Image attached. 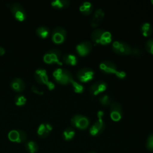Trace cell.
I'll return each instance as SVG.
<instances>
[{"label": "cell", "mask_w": 153, "mask_h": 153, "mask_svg": "<svg viewBox=\"0 0 153 153\" xmlns=\"http://www.w3.org/2000/svg\"><path fill=\"white\" fill-rule=\"evenodd\" d=\"M151 4H152V5H153V0H151Z\"/></svg>", "instance_id": "37"}, {"label": "cell", "mask_w": 153, "mask_h": 153, "mask_svg": "<svg viewBox=\"0 0 153 153\" xmlns=\"http://www.w3.org/2000/svg\"><path fill=\"white\" fill-rule=\"evenodd\" d=\"M61 57V52L58 49H51L47 51L44 56V61L48 64L52 63H57L59 65H62V63L60 62V59Z\"/></svg>", "instance_id": "5"}, {"label": "cell", "mask_w": 153, "mask_h": 153, "mask_svg": "<svg viewBox=\"0 0 153 153\" xmlns=\"http://www.w3.org/2000/svg\"><path fill=\"white\" fill-rule=\"evenodd\" d=\"M88 153H96V152H90Z\"/></svg>", "instance_id": "38"}, {"label": "cell", "mask_w": 153, "mask_h": 153, "mask_svg": "<svg viewBox=\"0 0 153 153\" xmlns=\"http://www.w3.org/2000/svg\"><path fill=\"white\" fill-rule=\"evenodd\" d=\"M76 76L80 82H87L94 79V71L90 68H82L76 72Z\"/></svg>", "instance_id": "6"}, {"label": "cell", "mask_w": 153, "mask_h": 153, "mask_svg": "<svg viewBox=\"0 0 153 153\" xmlns=\"http://www.w3.org/2000/svg\"><path fill=\"white\" fill-rule=\"evenodd\" d=\"M10 86L13 90L16 91H22L25 88V84L23 79L20 78H16L13 79L10 83Z\"/></svg>", "instance_id": "19"}, {"label": "cell", "mask_w": 153, "mask_h": 153, "mask_svg": "<svg viewBox=\"0 0 153 153\" xmlns=\"http://www.w3.org/2000/svg\"><path fill=\"white\" fill-rule=\"evenodd\" d=\"M146 148L151 151H153V133L149 135L146 142Z\"/></svg>", "instance_id": "29"}, {"label": "cell", "mask_w": 153, "mask_h": 153, "mask_svg": "<svg viewBox=\"0 0 153 153\" xmlns=\"http://www.w3.org/2000/svg\"><path fill=\"white\" fill-rule=\"evenodd\" d=\"M75 134V131L74 128L72 127H67L65 129V130L63 132L62 136L64 140L68 141L74 138Z\"/></svg>", "instance_id": "24"}, {"label": "cell", "mask_w": 153, "mask_h": 153, "mask_svg": "<svg viewBox=\"0 0 153 153\" xmlns=\"http://www.w3.org/2000/svg\"><path fill=\"white\" fill-rule=\"evenodd\" d=\"M145 48L147 52L153 55V39L151 38L147 40L145 43Z\"/></svg>", "instance_id": "30"}, {"label": "cell", "mask_w": 153, "mask_h": 153, "mask_svg": "<svg viewBox=\"0 0 153 153\" xmlns=\"http://www.w3.org/2000/svg\"><path fill=\"white\" fill-rule=\"evenodd\" d=\"M105 16V12L102 8H98L94 12L91 20V26L92 27H97L103 20Z\"/></svg>", "instance_id": "15"}, {"label": "cell", "mask_w": 153, "mask_h": 153, "mask_svg": "<svg viewBox=\"0 0 153 153\" xmlns=\"http://www.w3.org/2000/svg\"><path fill=\"white\" fill-rule=\"evenodd\" d=\"M50 32L49 28L45 26H39L36 30V35L41 38H46L50 35Z\"/></svg>", "instance_id": "23"}, {"label": "cell", "mask_w": 153, "mask_h": 153, "mask_svg": "<svg viewBox=\"0 0 153 153\" xmlns=\"http://www.w3.org/2000/svg\"><path fill=\"white\" fill-rule=\"evenodd\" d=\"M105 123L101 118H98L89 129L90 134L93 136H96L100 134L105 130Z\"/></svg>", "instance_id": "14"}, {"label": "cell", "mask_w": 153, "mask_h": 153, "mask_svg": "<svg viewBox=\"0 0 153 153\" xmlns=\"http://www.w3.org/2000/svg\"><path fill=\"white\" fill-rule=\"evenodd\" d=\"M93 48V44L88 41H82L76 46V51L78 54L81 57H84L90 53Z\"/></svg>", "instance_id": "11"}, {"label": "cell", "mask_w": 153, "mask_h": 153, "mask_svg": "<svg viewBox=\"0 0 153 153\" xmlns=\"http://www.w3.org/2000/svg\"><path fill=\"white\" fill-rule=\"evenodd\" d=\"M99 69L106 74H115L117 71V65L111 61L103 60L99 64Z\"/></svg>", "instance_id": "12"}, {"label": "cell", "mask_w": 153, "mask_h": 153, "mask_svg": "<svg viewBox=\"0 0 153 153\" xmlns=\"http://www.w3.org/2000/svg\"><path fill=\"white\" fill-rule=\"evenodd\" d=\"M26 97L22 94H17L14 97L15 104L17 106L25 105L26 102Z\"/></svg>", "instance_id": "28"}, {"label": "cell", "mask_w": 153, "mask_h": 153, "mask_svg": "<svg viewBox=\"0 0 153 153\" xmlns=\"http://www.w3.org/2000/svg\"><path fill=\"white\" fill-rule=\"evenodd\" d=\"M10 10L14 17L18 21H23L26 17V11L23 7L18 2H14L10 5Z\"/></svg>", "instance_id": "7"}, {"label": "cell", "mask_w": 153, "mask_h": 153, "mask_svg": "<svg viewBox=\"0 0 153 153\" xmlns=\"http://www.w3.org/2000/svg\"><path fill=\"white\" fill-rule=\"evenodd\" d=\"M70 84H72L74 92L76 93H82L84 91V87L80 82H78L74 79H72Z\"/></svg>", "instance_id": "27"}, {"label": "cell", "mask_w": 153, "mask_h": 153, "mask_svg": "<svg viewBox=\"0 0 153 153\" xmlns=\"http://www.w3.org/2000/svg\"><path fill=\"white\" fill-rule=\"evenodd\" d=\"M140 30L143 36L148 37L151 36L153 32V28L151 24L149 22H144L141 24Z\"/></svg>", "instance_id": "20"}, {"label": "cell", "mask_w": 153, "mask_h": 153, "mask_svg": "<svg viewBox=\"0 0 153 153\" xmlns=\"http://www.w3.org/2000/svg\"><path fill=\"white\" fill-rule=\"evenodd\" d=\"M94 6L93 4L89 1H84L79 5V11L85 16H88L92 13Z\"/></svg>", "instance_id": "18"}, {"label": "cell", "mask_w": 153, "mask_h": 153, "mask_svg": "<svg viewBox=\"0 0 153 153\" xmlns=\"http://www.w3.org/2000/svg\"><path fill=\"white\" fill-rule=\"evenodd\" d=\"M115 74L116 76L119 79H124L126 78L127 75L126 72H124V71H118V70H117V71L115 72Z\"/></svg>", "instance_id": "33"}, {"label": "cell", "mask_w": 153, "mask_h": 153, "mask_svg": "<svg viewBox=\"0 0 153 153\" xmlns=\"http://www.w3.org/2000/svg\"><path fill=\"white\" fill-rule=\"evenodd\" d=\"M123 117V108L121 105L114 101L110 105V117L114 121H119Z\"/></svg>", "instance_id": "9"}, {"label": "cell", "mask_w": 153, "mask_h": 153, "mask_svg": "<svg viewBox=\"0 0 153 153\" xmlns=\"http://www.w3.org/2000/svg\"><path fill=\"white\" fill-rule=\"evenodd\" d=\"M5 53V50L2 47H0V56L4 54Z\"/></svg>", "instance_id": "36"}, {"label": "cell", "mask_w": 153, "mask_h": 153, "mask_svg": "<svg viewBox=\"0 0 153 153\" xmlns=\"http://www.w3.org/2000/svg\"><path fill=\"white\" fill-rule=\"evenodd\" d=\"M52 129L53 126L50 124L47 123H42L39 125L38 128L37 133L39 137L42 138H45L48 136Z\"/></svg>", "instance_id": "17"}, {"label": "cell", "mask_w": 153, "mask_h": 153, "mask_svg": "<svg viewBox=\"0 0 153 153\" xmlns=\"http://www.w3.org/2000/svg\"><path fill=\"white\" fill-rule=\"evenodd\" d=\"M104 116V112L102 111H99L97 112V118H101L102 119V118Z\"/></svg>", "instance_id": "35"}, {"label": "cell", "mask_w": 153, "mask_h": 153, "mask_svg": "<svg viewBox=\"0 0 153 153\" xmlns=\"http://www.w3.org/2000/svg\"><path fill=\"white\" fill-rule=\"evenodd\" d=\"M53 76L56 82L63 85L70 84L71 81L74 79L72 74L69 70L64 68H57L54 70Z\"/></svg>", "instance_id": "2"}, {"label": "cell", "mask_w": 153, "mask_h": 153, "mask_svg": "<svg viewBox=\"0 0 153 153\" xmlns=\"http://www.w3.org/2000/svg\"><path fill=\"white\" fill-rule=\"evenodd\" d=\"M112 51L120 55L127 56L131 54L132 48L127 42L121 41H114L112 44Z\"/></svg>", "instance_id": "3"}, {"label": "cell", "mask_w": 153, "mask_h": 153, "mask_svg": "<svg viewBox=\"0 0 153 153\" xmlns=\"http://www.w3.org/2000/svg\"><path fill=\"white\" fill-rule=\"evenodd\" d=\"M91 39L95 44L105 45L112 42V36L111 33L106 30L96 29L91 33Z\"/></svg>", "instance_id": "1"}, {"label": "cell", "mask_w": 153, "mask_h": 153, "mask_svg": "<svg viewBox=\"0 0 153 153\" xmlns=\"http://www.w3.org/2000/svg\"><path fill=\"white\" fill-rule=\"evenodd\" d=\"M51 5L55 9H64L69 6L70 1L68 0H55L51 2Z\"/></svg>", "instance_id": "22"}, {"label": "cell", "mask_w": 153, "mask_h": 153, "mask_svg": "<svg viewBox=\"0 0 153 153\" xmlns=\"http://www.w3.org/2000/svg\"><path fill=\"white\" fill-rule=\"evenodd\" d=\"M142 53H143L142 50L138 47H134V48H132L131 54L133 55H134V56H137V57L140 56L142 54Z\"/></svg>", "instance_id": "31"}, {"label": "cell", "mask_w": 153, "mask_h": 153, "mask_svg": "<svg viewBox=\"0 0 153 153\" xmlns=\"http://www.w3.org/2000/svg\"><path fill=\"white\" fill-rule=\"evenodd\" d=\"M108 88V84L103 80L94 82L89 88V93L93 96L99 95L104 92Z\"/></svg>", "instance_id": "10"}, {"label": "cell", "mask_w": 153, "mask_h": 153, "mask_svg": "<svg viewBox=\"0 0 153 153\" xmlns=\"http://www.w3.org/2000/svg\"><path fill=\"white\" fill-rule=\"evenodd\" d=\"M8 137L11 141L18 143L25 142L27 138L26 133L21 130H13L10 131Z\"/></svg>", "instance_id": "13"}, {"label": "cell", "mask_w": 153, "mask_h": 153, "mask_svg": "<svg viewBox=\"0 0 153 153\" xmlns=\"http://www.w3.org/2000/svg\"><path fill=\"white\" fill-rule=\"evenodd\" d=\"M71 123L75 128L79 130H85L90 124V120L84 115L75 114L71 118Z\"/></svg>", "instance_id": "4"}, {"label": "cell", "mask_w": 153, "mask_h": 153, "mask_svg": "<svg viewBox=\"0 0 153 153\" xmlns=\"http://www.w3.org/2000/svg\"><path fill=\"white\" fill-rule=\"evenodd\" d=\"M99 102L102 105L104 106H110L113 101L109 95L102 94L99 97Z\"/></svg>", "instance_id": "26"}, {"label": "cell", "mask_w": 153, "mask_h": 153, "mask_svg": "<svg viewBox=\"0 0 153 153\" xmlns=\"http://www.w3.org/2000/svg\"><path fill=\"white\" fill-rule=\"evenodd\" d=\"M31 91L39 95H42L44 94V91L42 90H41L40 88L35 86V85H33L31 87Z\"/></svg>", "instance_id": "32"}, {"label": "cell", "mask_w": 153, "mask_h": 153, "mask_svg": "<svg viewBox=\"0 0 153 153\" xmlns=\"http://www.w3.org/2000/svg\"><path fill=\"white\" fill-rule=\"evenodd\" d=\"M35 80L40 84H46L48 81L47 71L44 69H38L34 73Z\"/></svg>", "instance_id": "16"}, {"label": "cell", "mask_w": 153, "mask_h": 153, "mask_svg": "<svg viewBox=\"0 0 153 153\" xmlns=\"http://www.w3.org/2000/svg\"><path fill=\"white\" fill-rule=\"evenodd\" d=\"M46 85H47V87L48 88V89H49L50 90H51L54 89V87H55L54 84L53 82H52L51 81H48V82L46 84Z\"/></svg>", "instance_id": "34"}, {"label": "cell", "mask_w": 153, "mask_h": 153, "mask_svg": "<svg viewBox=\"0 0 153 153\" xmlns=\"http://www.w3.org/2000/svg\"><path fill=\"white\" fill-rule=\"evenodd\" d=\"M25 146L26 149L30 153H35L38 149V146L36 143L32 140L26 142L25 143Z\"/></svg>", "instance_id": "25"}, {"label": "cell", "mask_w": 153, "mask_h": 153, "mask_svg": "<svg viewBox=\"0 0 153 153\" xmlns=\"http://www.w3.org/2000/svg\"><path fill=\"white\" fill-rule=\"evenodd\" d=\"M62 60L63 63L71 66L76 65L78 61V57L75 54L69 53L65 54L62 58Z\"/></svg>", "instance_id": "21"}, {"label": "cell", "mask_w": 153, "mask_h": 153, "mask_svg": "<svg viewBox=\"0 0 153 153\" xmlns=\"http://www.w3.org/2000/svg\"><path fill=\"white\" fill-rule=\"evenodd\" d=\"M67 32L65 28L61 26L56 27L51 33V39L55 44H60L63 43L66 38Z\"/></svg>", "instance_id": "8"}]
</instances>
